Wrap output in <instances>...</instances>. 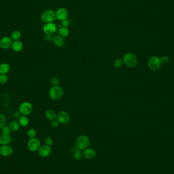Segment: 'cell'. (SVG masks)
I'll return each instance as SVG.
<instances>
[{
  "label": "cell",
  "instance_id": "obj_28",
  "mask_svg": "<svg viewBox=\"0 0 174 174\" xmlns=\"http://www.w3.org/2000/svg\"><path fill=\"white\" fill-rule=\"evenodd\" d=\"M6 123V118L4 115L0 114V129H1L5 126Z\"/></svg>",
  "mask_w": 174,
  "mask_h": 174
},
{
  "label": "cell",
  "instance_id": "obj_1",
  "mask_svg": "<svg viewBox=\"0 0 174 174\" xmlns=\"http://www.w3.org/2000/svg\"><path fill=\"white\" fill-rule=\"evenodd\" d=\"M48 94L51 99L54 101H58L61 99L63 96V89L59 86L52 87L50 88Z\"/></svg>",
  "mask_w": 174,
  "mask_h": 174
},
{
  "label": "cell",
  "instance_id": "obj_24",
  "mask_svg": "<svg viewBox=\"0 0 174 174\" xmlns=\"http://www.w3.org/2000/svg\"><path fill=\"white\" fill-rule=\"evenodd\" d=\"M59 34L60 36L64 38L68 36L69 34V31L67 28L62 27L59 29Z\"/></svg>",
  "mask_w": 174,
  "mask_h": 174
},
{
  "label": "cell",
  "instance_id": "obj_30",
  "mask_svg": "<svg viewBox=\"0 0 174 174\" xmlns=\"http://www.w3.org/2000/svg\"><path fill=\"white\" fill-rule=\"evenodd\" d=\"M44 143H45V145H48V146L51 147L53 145L54 140L50 136H46L44 138Z\"/></svg>",
  "mask_w": 174,
  "mask_h": 174
},
{
  "label": "cell",
  "instance_id": "obj_14",
  "mask_svg": "<svg viewBox=\"0 0 174 174\" xmlns=\"http://www.w3.org/2000/svg\"><path fill=\"white\" fill-rule=\"evenodd\" d=\"M83 156L84 158L88 160H92L95 158L96 156V152L92 148H88L85 149L83 151Z\"/></svg>",
  "mask_w": 174,
  "mask_h": 174
},
{
  "label": "cell",
  "instance_id": "obj_11",
  "mask_svg": "<svg viewBox=\"0 0 174 174\" xmlns=\"http://www.w3.org/2000/svg\"><path fill=\"white\" fill-rule=\"evenodd\" d=\"M42 30L46 35H52L56 31L57 27L53 23H45Z\"/></svg>",
  "mask_w": 174,
  "mask_h": 174
},
{
  "label": "cell",
  "instance_id": "obj_13",
  "mask_svg": "<svg viewBox=\"0 0 174 174\" xmlns=\"http://www.w3.org/2000/svg\"><path fill=\"white\" fill-rule=\"evenodd\" d=\"M68 13L67 10L65 8H60L57 10L56 13V18H58L59 20L63 21L65 20L68 17Z\"/></svg>",
  "mask_w": 174,
  "mask_h": 174
},
{
  "label": "cell",
  "instance_id": "obj_21",
  "mask_svg": "<svg viewBox=\"0 0 174 174\" xmlns=\"http://www.w3.org/2000/svg\"><path fill=\"white\" fill-rule=\"evenodd\" d=\"M21 37V33L18 30H14L11 34V38L13 41L19 40Z\"/></svg>",
  "mask_w": 174,
  "mask_h": 174
},
{
  "label": "cell",
  "instance_id": "obj_29",
  "mask_svg": "<svg viewBox=\"0 0 174 174\" xmlns=\"http://www.w3.org/2000/svg\"><path fill=\"white\" fill-rule=\"evenodd\" d=\"M11 130L9 126H5L1 129V132L3 134L5 135H10Z\"/></svg>",
  "mask_w": 174,
  "mask_h": 174
},
{
  "label": "cell",
  "instance_id": "obj_17",
  "mask_svg": "<svg viewBox=\"0 0 174 174\" xmlns=\"http://www.w3.org/2000/svg\"><path fill=\"white\" fill-rule=\"evenodd\" d=\"M12 141V138L10 135H5L2 134L0 136V145H8Z\"/></svg>",
  "mask_w": 174,
  "mask_h": 174
},
{
  "label": "cell",
  "instance_id": "obj_7",
  "mask_svg": "<svg viewBox=\"0 0 174 174\" xmlns=\"http://www.w3.org/2000/svg\"><path fill=\"white\" fill-rule=\"evenodd\" d=\"M161 59L158 57L154 56L151 57L149 59L148 62V66L150 69L155 71L158 70L161 67Z\"/></svg>",
  "mask_w": 174,
  "mask_h": 174
},
{
  "label": "cell",
  "instance_id": "obj_3",
  "mask_svg": "<svg viewBox=\"0 0 174 174\" xmlns=\"http://www.w3.org/2000/svg\"><path fill=\"white\" fill-rule=\"evenodd\" d=\"M90 144V140L88 136L85 134L78 136L76 140V145L78 149L84 150L89 148Z\"/></svg>",
  "mask_w": 174,
  "mask_h": 174
},
{
  "label": "cell",
  "instance_id": "obj_34",
  "mask_svg": "<svg viewBox=\"0 0 174 174\" xmlns=\"http://www.w3.org/2000/svg\"><path fill=\"white\" fill-rule=\"evenodd\" d=\"M161 62L163 63V64H167L169 62V59L167 56H163L161 59Z\"/></svg>",
  "mask_w": 174,
  "mask_h": 174
},
{
  "label": "cell",
  "instance_id": "obj_26",
  "mask_svg": "<svg viewBox=\"0 0 174 174\" xmlns=\"http://www.w3.org/2000/svg\"><path fill=\"white\" fill-rule=\"evenodd\" d=\"M9 80V77L6 75L0 74V85L6 84Z\"/></svg>",
  "mask_w": 174,
  "mask_h": 174
},
{
  "label": "cell",
  "instance_id": "obj_16",
  "mask_svg": "<svg viewBox=\"0 0 174 174\" xmlns=\"http://www.w3.org/2000/svg\"><path fill=\"white\" fill-rule=\"evenodd\" d=\"M23 43L20 40L13 41L12 44V49L15 52H20L23 50Z\"/></svg>",
  "mask_w": 174,
  "mask_h": 174
},
{
  "label": "cell",
  "instance_id": "obj_10",
  "mask_svg": "<svg viewBox=\"0 0 174 174\" xmlns=\"http://www.w3.org/2000/svg\"><path fill=\"white\" fill-rule=\"evenodd\" d=\"M13 40L10 37L4 36L0 39V48L3 50H7L11 48Z\"/></svg>",
  "mask_w": 174,
  "mask_h": 174
},
{
  "label": "cell",
  "instance_id": "obj_12",
  "mask_svg": "<svg viewBox=\"0 0 174 174\" xmlns=\"http://www.w3.org/2000/svg\"><path fill=\"white\" fill-rule=\"evenodd\" d=\"M13 149L11 146L8 145H3L0 147V154L1 156L7 157L12 155Z\"/></svg>",
  "mask_w": 174,
  "mask_h": 174
},
{
  "label": "cell",
  "instance_id": "obj_35",
  "mask_svg": "<svg viewBox=\"0 0 174 174\" xmlns=\"http://www.w3.org/2000/svg\"><path fill=\"white\" fill-rule=\"evenodd\" d=\"M69 24H69V21L68 20H67V19L63 20L62 22V26L63 27H68V26H69Z\"/></svg>",
  "mask_w": 174,
  "mask_h": 174
},
{
  "label": "cell",
  "instance_id": "obj_25",
  "mask_svg": "<svg viewBox=\"0 0 174 174\" xmlns=\"http://www.w3.org/2000/svg\"><path fill=\"white\" fill-rule=\"evenodd\" d=\"M27 136L30 138H36L37 136V132L34 128H30L27 131Z\"/></svg>",
  "mask_w": 174,
  "mask_h": 174
},
{
  "label": "cell",
  "instance_id": "obj_27",
  "mask_svg": "<svg viewBox=\"0 0 174 174\" xmlns=\"http://www.w3.org/2000/svg\"><path fill=\"white\" fill-rule=\"evenodd\" d=\"M123 59L121 58H118L116 59L114 62V66L116 68H120L122 67L123 64Z\"/></svg>",
  "mask_w": 174,
  "mask_h": 174
},
{
  "label": "cell",
  "instance_id": "obj_39",
  "mask_svg": "<svg viewBox=\"0 0 174 174\" xmlns=\"http://www.w3.org/2000/svg\"><path fill=\"white\" fill-rule=\"evenodd\" d=\"M1 132H0V136H1Z\"/></svg>",
  "mask_w": 174,
  "mask_h": 174
},
{
  "label": "cell",
  "instance_id": "obj_22",
  "mask_svg": "<svg viewBox=\"0 0 174 174\" xmlns=\"http://www.w3.org/2000/svg\"><path fill=\"white\" fill-rule=\"evenodd\" d=\"M9 126L12 131L15 132L18 131L19 129L20 126L18 122L16 121H13L10 123Z\"/></svg>",
  "mask_w": 174,
  "mask_h": 174
},
{
  "label": "cell",
  "instance_id": "obj_32",
  "mask_svg": "<svg viewBox=\"0 0 174 174\" xmlns=\"http://www.w3.org/2000/svg\"><path fill=\"white\" fill-rule=\"evenodd\" d=\"M59 125H60V123L57 119V120L54 119V120H52L50 122V126L54 129L58 128L59 127Z\"/></svg>",
  "mask_w": 174,
  "mask_h": 174
},
{
  "label": "cell",
  "instance_id": "obj_33",
  "mask_svg": "<svg viewBox=\"0 0 174 174\" xmlns=\"http://www.w3.org/2000/svg\"><path fill=\"white\" fill-rule=\"evenodd\" d=\"M21 116L22 115L21 114L20 112L19 111L15 112L13 114V117L16 119H19Z\"/></svg>",
  "mask_w": 174,
  "mask_h": 174
},
{
  "label": "cell",
  "instance_id": "obj_5",
  "mask_svg": "<svg viewBox=\"0 0 174 174\" xmlns=\"http://www.w3.org/2000/svg\"><path fill=\"white\" fill-rule=\"evenodd\" d=\"M33 110L32 104L29 102H24L19 106V110L21 114L23 116L29 115L32 113Z\"/></svg>",
  "mask_w": 174,
  "mask_h": 174
},
{
  "label": "cell",
  "instance_id": "obj_9",
  "mask_svg": "<svg viewBox=\"0 0 174 174\" xmlns=\"http://www.w3.org/2000/svg\"><path fill=\"white\" fill-rule=\"evenodd\" d=\"M39 155L41 157H47L50 156L52 153V148L50 146L46 145L41 146L40 148L38 151Z\"/></svg>",
  "mask_w": 174,
  "mask_h": 174
},
{
  "label": "cell",
  "instance_id": "obj_20",
  "mask_svg": "<svg viewBox=\"0 0 174 174\" xmlns=\"http://www.w3.org/2000/svg\"><path fill=\"white\" fill-rule=\"evenodd\" d=\"M18 122L20 125V126L25 127L27 126L29 124V118L27 117V116L22 115L18 119Z\"/></svg>",
  "mask_w": 174,
  "mask_h": 174
},
{
  "label": "cell",
  "instance_id": "obj_6",
  "mask_svg": "<svg viewBox=\"0 0 174 174\" xmlns=\"http://www.w3.org/2000/svg\"><path fill=\"white\" fill-rule=\"evenodd\" d=\"M41 146L40 141L36 138H30L28 142V148L30 151L33 152L38 151Z\"/></svg>",
  "mask_w": 174,
  "mask_h": 174
},
{
  "label": "cell",
  "instance_id": "obj_2",
  "mask_svg": "<svg viewBox=\"0 0 174 174\" xmlns=\"http://www.w3.org/2000/svg\"><path fill=\"white\" fill-rule=\"evenodd\" d=\"M122 59L125 65L129 68H134L138 64V59L136 55L130 52L125 54Z\"/></svg>",
  "mask_w": 174,
  "mask_h": 174
},
{
  "label": "cell",
  "instance_id": "obj_37",
  "mask_svg": "<svg viewBox=\"0 0 174 174\" xmlns=\"http://www.w3.org/2000/svg\"><path fill=\"white\" fill-rule=\"evenodd\" d=\"M90 174V173H86V174Z\"/></svg>",
  "mask_w": 174,
  "mask_h": 174
},
{
  "label": "cell",
  "instance_id": "obj_36",
  "mask_svg": "<svg viewBox=\"0 0 174 174\" xmlns=\"http://www.w3.org/2000/svg\"><path fill=\"white\" fill-rule=\"evenodd\" d=\"M53 38L52 35H45L44 39H45V40L48 41H50L52 40Z\"/></svg>",
  "mask_w": 174,
  "mask_h": 174
},
{
  "label": "cell",
  "instance_id": "obj_31",
  "mask_svg": "<svg viewBox=\"0 0 174 174\" xmlns=\"http://www.w3.org/2000/svg\"><path fill=\"white\" fill-rule=\"evenodd\" d=\"M50 84L52 87L59 86V79L58 77H54L50 80Z\"/></svg>",
  "mask_w": 174,
  "mask_h": 174
},
{
  "label": "cell",
  "instance_id": "obj_8",
  "mask_svg": "<svg viewBox=\"0 0 174 174\" xmlns=\"http://www.w3.org/2000/svg\"><path fill=\"white\" fill-rule=\"evenodd\" d=\"M57 119L60 123L66 124L70 121V116L67 112L60 111L57 114Z\"/></svg>",
  "mask_w": 174,
  "mask_h": 174
},
{
  "label": "cell",
  "instance_id": "obj_15",
  "mask_svg": "<svg viewBox=\"0 0 174 174\" xmlns=\"http://www.w3.org/2000/svg\"><path fill=\"white\" fill-rule=\"evenodd\" d=\"M52 41H53V43L54 44V45H56L57 47L58 48H62L65 45V41L64 39L60 36V35H57L54 36L53 38L52 39Z\"/></svg>",
  "mask_w": 174,
  "mask_h": 174
},
{
  "label": "cell",
  "instance_id": "obj_4",
  "mask_svg": "<svg viewBox=\"0 0 174 174\" xmlns=\"http://www.w3.org/2000/svg\"><path fill=\"white\" fill-rule=\"evenodd\" d=\"M41 20L45 23H52L56 19V15L52 10H47L41 14Z\"/></svg>",
  "mask_w": 174,
  "mask_h": 174
},
{
  "label": "cell",
  "instance_id": "obj_23",
  "mask_svg": "<svg viewBox=\"0 0 174 174\" xmlns=\"http://www.w3.org/2000/svg\"><path fill=\"white\" fill-rule=\"evenodd\" d=\"M73 157L75 160L77 161H80L81 160L83 156V152L82 150L79 149L77 148V150L75 151L74 153H73Z\"/></svg>",
  "mask_w": 174,
  "mask_h": 174
},
{
  "label": "cell",
  "instance_id": "obj_38",
  "mask_svg": "<svg viewBox=\"0 0 174 174\" xmlns=\"http://www.w3.org/2000/svg\"><path fill=\"white\" fill-rule=\"evenodd\" d=\"M0 64H1V59H0Z\"/></svg>",
  "mask_w": 174,
  "mask_h": 174
},
{
  "label": "cell",
  "instance_id": "obj_18",
  "mask_svg": "<svg viewBox=\"0 0 174 174\" xmlns=\"http://www.w3.org/2000/svg\"><path fill=\"white\" fill-rule=\"evenodd\" d=\"M56 112L53 110H48L45 112V116L48 120L52 121L57 118Z\"/></svg>",
  "mask_w": 174,
  "mask_h": 174
},
{
  "label": "cell",
  "instance_id": "obj_19",
  "mask_svg": "<svg viewBox=\"0 0 174 174\" xmlns=\"http://www.w3.org/2000/svg\"><path fill=\"white\" fill-rule=\"evenodd\" d=\"M10 70V66L7 63L0 64V74L7 75Z\"/></svg>",
  "mask_w": 174,
  "mask_h": 174
}]
</instances>
